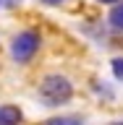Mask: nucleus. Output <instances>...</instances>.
Returning a JSON list of instances; mask_svg holds the SVG:
<instances>
[{
  "mask_svg": "<svg viewBox=\"0 0 123 125\" xmlns=\"http://www.w3.org/2000/svg\"><path fill=\"white\" fill-rule=\"evenodd\" d=\"M71 94H73V89H71L68 78H63V76H47L39 83V96L47 107H58L63 102H68Z\"/></svg>",
  "mask_w": 123,
  "mask_h": 125,
  "instance_id": "1",
  "label": "nucleus"
},
{
  "mask_svg": "<svg viewBox=\"0 0 123 125\" xmlns=\"http://www.w3.org/2000/svg\"><path fill=\"white\" fill-rule=\"evenodd\" d=\"M39 50V34L37 31H21L11 42V55L16 62H29Z\"/></svg>",
  "mask_w": 123,
  "mask_h": 125,
  "instance_id": "2",
  "label": "nucleus"
},
{
  "mask_svg": "<svg viewBox=\"0 0 123 125\" xmlns=\"http://www.w3.org/2000/svg\"><path fill=\"white\" fill-rule=\"evenodd\" d=\"M0 125H21V109L13 104L0 107Z\"/></svg>",
  "mask_w": 123,
  "mask_h": 125,
  "instance_id": "3",
  "label": "nucleus"
},
{
  "mask_svg": "<svg viewBox=\"0 0 123 125\" xmlns=\"http://www.w3.org/2000/svg\"><path fill=\"white\" fill-rule=\"evenodd\" d=\"M110 26L115 31H123V3H118V5L110 10Z\"/></svg>",
  "mask_w": 123,
  "mask_h": 125,
  "instance_id": "4",
  "label": "nucleus"
},
{
  "mask_svg": "<svg viewBox=\"0 0 123 125\" xmlns=\"http://www.w3.org/2000/svg\"><path fill=\"white\" fill-rule=\"evenodd\" d=\"M47 125H81L79 117H58V120H50Z\"/></svg>",
  "mask_w": 123,
  "mask_h": 125,
  "instance_id": "5",
  "label": "nucleus"
},
{
  "mask_svg": "<svg viewBox=\"0 0 123 125\" xmlns=\"http://www.w3.org/2000/svg\"><path fill=\"white\" fill-rule=\"evenodd\" d=\"M113 73H115V78L123 81V57H115V60H113Z\"/></svg>",
  "mask_w": 123,
  "mask_h": 125,
  "instance_id": "6",
  "label": "nucleus"
},
{
  "mask_svg": "<svg viewBox=\"0 0 123 125\" xmlns=\"http://www.w3.org/2000/svg\"><path fill=\"white\" fill-rule=\"evenodd\" d=\"M42 3H47V5H55V3H60V0H42Z\"/></svg>",
  "mask_w": 123,
  "mask_h": 125,
  "instance_id": "7",
  "label": "nucleus"
},
{
  "mask_svg": "<svg viewBox=\"0 0 123 125\" xmlns=\"http://www.w3.org/2000/svg\"><path fill=\"white\" fill-rule=\"evenodd\" d=\"M100 3H115V0H100Z\"/></svg>",
  "mask_w": 123,
  "mask_h": 125,
  "instance_id": "8",
  "label": "nucleus"
},
{
  "mask_svg": "<svg viewBox=\"0 0 123 125\" xmlns=\"http://www.w3.org/2000/svg\"><path fill=\"white\" fill-rule=\"evenodd\" d=\"M115 125H123V123H115Z\"/></svg>",
  "mask_w": 123,
  "mask_h": 125,
  "instance_id": "9",
  "label": "nucleus"
}]
</instances>
